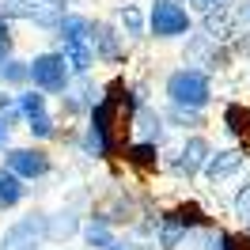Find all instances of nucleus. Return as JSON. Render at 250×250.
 I'll use <instances>...</instances> for the list:
<instances>
[{"label": "nucleus", "mask_w": 250, "mask_h": 250, "mask_svg": "<svg viewBox=\"0 0 250 250\" xmlns=\"http://www.w3.org/2000/svg\"><path fill=\"white\" fill-rule=\"evenodd\" d=\"M167 95H171L174 106L201 110L205 103H208L212 87H208V76H205L201 68H178V72H171V80H167Z\"/></svg>", "instance_id": "nucleus-1"}, {"label": "nucleus", "mask_w": 250, "mask_h": 250, "mask_svg": "<svg viewBox=\"0 0 250 250\" xmlns=\"http://www.w3.org/2000/svg\"><path fill=\"white\" fill-rule=\"evenodd\" d=\"M27 76L34 80L38 91H64V83H68V61H64V53H38L27 64Z\"/></svg>", "instance_id": "nucleus-2"}, {"label": "nucleus", "mask_w": 250, "mask_h": 250, "mask_svg": "<svg viewBox=\"0 0 250 250\" xmlns=\"http://www.w3.org/2000/svg\"><path fill=\"white\" fill-rule=\"evenodd\" d=\"M148 27L156 38H178V34L189 31V16L182 4H174V0H156L152 4V16H148Z\"/></svg>", "instance_id": "nucleus-3"}, {"label": "nucleus", "mask_w": 250, "mask_h": 250, "mask_svg": "<svg viewBox=\"0 0 250 250\" xmlns=\"http://www.w3.org/2000/svg\"><path fill=\"white\" fill-rule=\"evenodd\" d=\"M42 235H46V216H34V212H31V216L16 220V224L4 231L0 250H38Z\"/></svg>", "instance_id": "nucleus-4"}, {"label": "nucleus", "mask_w": 250, "mask_h": 250, "mask_svg": "<svg viewBox=\"0 0 250 250\" xmlns=\"http://www.w3.org/2000/svg\"><path fill=\"white\" fill-rule=\"evenodd\" d=\"M8 171H16L19 178H42L49 171V156L38 148H16L8 152Z\"/></svg>", "instance_id": "nucleus-5"}, {"label": "nucleus", "mask_w": 250, "mask_h": 250, "mask_svg": "<svg viewBox=\"0 0 250 250\" xmlns=\"http://www.w3.org/2000/svg\"><path fill=\"white\" fill-rule=\"evenodd\" d=\"M205 159H208V141L205 137H189L182 144V152H178V171L189 178V174H197L205 167Z\"/></svg>", "instance_id": "nucleus-6"}, {"label": "nucleus", "mask_w": 250, "mask_h": 250, "mask_svg": "<svg viewBox=\"0 0 250 250\" xmlns=\"http://www.w3.org/2000/svg\"><path fill=\"white\" fill-rule=\"evenodd\" d=\"M243 167V152H216V156L205 159V174L216 182V178H228V174H235Z\"/></svg>", "instance_id": "nucleus-7"}, {"label": "nucleus", "mask_w": 250, "mask_h": 250, "mask_svg": "<svg viewBox=\"0 0 250 250\" xmlns=\"http://www.w3.org/2000/svg\"><path fill=\"white\" fill-rule=\"evenodd\" d=\"M23 193H27L23 178H19L16 171H4V167H0V212H4V208H16V205L23 201Z\"/></svg>", "instance_id": "nucleus-8"}, {"label": "nucleus", "mask_w": 250, "mask_h": 250, "mask_svg": "<svg viewBox=\"0 0 250 250\" xmlns=\"http://www.w3.org/2000/svg\"><path fill=\"white\" fill-rule=\"evenodd\" d=\"M118 34L110 31V27H103V23H99V27H91V53L95 57H103V61H114V57H118Z\"/></svg>", "instance_id": "nucleus-9"}, {"label": "nucleus", "mask_w": 250, "mask_h": 250, "mask_svg": "<svg viewBox=\"0 0 250 250\" xmlns=\"http://www.w3.org/2000/svg\"><path fill=\"white\" fill-rule=\"evenodd\" d=\"M133 125H137V133H141L144 141H152V144L163 137V118H159L152 106H141V110H137V114H133Z\"/></svg>", "instance_id": "nucleus-10"}, {"label": "nucleus", "mask_w": 250, "mask_h": 250, "mask_svg": "<svg viewBox=\"0 0 250 250\" xmlns=\"http://www.w3.org/2000/svg\"><path fill=\"white\" fill-rule=\"evenodd\" d=\"M125 159H129L133 167L148 171V167H156V144H152V141H141V144H133V148L125 152Z\"/></svg>", "instance_id": "nucleus-11"}, {"label": "nucleus", "mask_w": 250, "mask_h": 250, "mask_svg": "<svg viewBox=\"0 0 250 250\" xmlns=\"http://www.w3.org/2000/svg\"><path fill=\"white\" fill-rule=\"evenodd\" d=\"M83 235H87V243H91V247H99V250H110V247H114L106 220H91V224L83 228Z\"/></svg>", "instance_id": "nucleus-12"}, {"label": "nucleus", "mask_w": 250, "mask_h": 250, "mask_svg": "<svg viewBox=\"0 0 250 250\" xmlns=\"http://www.w3.org/2000/svg\"><path fill=\"white\" fill-rule=\"evenodd\" d=\"M224 122H228L231 133L247 137V133H250V110L247 106H228V110H224Z\"/></svg>", "instance_id": "nucleus-13"}, {"label": "nucleus", "mask_w": 250, "mask_h": 250, "mask_svg": "<svg viewBox=\"0 0 250 250\" xmlns=\"http://www.w3.org/2000/svg\"><path fill=\"white\" fill-rule=\"evenodd\" d=\"M16 106H19V114L34 118V114L46 110V95H42V91H27V95H19V99H16Z\"/></svg>", "instance_id": "nucleus-14"}, {"label": "nucleus", "mask_w": 250, "mask_h": 250, "mask_svg": "<svg viewBox=\"0 0 250 250\" xmlns=\"http://www.w3.org/2000/svg\"><path fill=\"white\" fill-rule=\"evenodd\" d=\"M171 220H178V224H182V228H197V224H205V212L201 208H197V205H178V208H174L171 212Z\"/></svg>", "instance_id": "nucleus-15"}, {"label": "nucleus", "mask_w": 250, "mask_h": 250, "mask_svg": "<svg viewBox=\"0 0 250 250\" xmlns=\"http://www.w3.org/2000/svg\"><path fill=\"white\" fill-rule=\"evenodd\" d=\"M80 224H76V216L72 212H57V220H46V231L53 235V239H61V235H72Z\"/></svg>", "instance_id": "nucleus-16"}, {"label": "nucleus", "mask_w": 250, "mask_h": 250, "mask_svg": "<svg viewBox=\"0 0 250 250\" xmlns=\"http://www.w3.org/2000/svg\"><path fill=\"white\" fill-rule=\"evenodd\" d=\"M27 129H31L34 137H53V133H57V125H53V118H49L46 110L34 114V118H27Z\"/></svg>", "instance_id": "nucleus-17"}, {"label": "nucleus", "mask_w": 250, "mask_h": 250, "mask_svg": "<svg viewBox=\"0 0 250 250\" xmlns=\"http://www.w3.org/2000/svg\"><path fill=\"white\" fill-rule=\"evenodd\" d=\"M0 80L4 83H19V80H27V68L12 57H0Z\"/></svg>", "instance_id": "nucleus-18"}, {"label": "nucleus", "mask_w": 250, "mask_h": 250, "mask_svg": "<svg viewBox=\"0 0 250 250\" xmlns=\"http://www.w3.org/2000/svg\"><path fill=\"white\" fill-rule=\"evenodd\" d=\"M122 27L129 34H144V16L133 8V4H125V8H122Z\"/></svg>", "instance_id": "nucleus-19"}, {"label": "nucleus", "mask_w": 250, "mask_h": 250, "mask_svg": "<svg viewBox=\"0 0 250 250\" xmlns=\"http://www.w3.org/2000/svg\"><path fill=\"white\" fill-rule=\"evenodd\" d=\"M189 4H193V8H201V12H212V8H216V0H189Z\"/></svg>", "instance_id": "nucleus-20"}, {"label": "nucleus", "mask_w": 250, "mask_h": 250, "mask_svg": "<svg viewBox=\"0 0 250 250\" xmlns=\"http://www.w3.org/2000/svg\"><path fill=\"white\" fill-rule=\"evenodd\" d=\"M4 144H8V122L0 118V148H4Z\"/></svg>", "instance_id": "nucleus-21"}, {"label": "nucleus", "mask_w": 250, "mask_h": 250, "mask_svg": "<svg viewBox=\"0 0 250 250\" xmlns=\"http://www.w3.org/2000/svg\"><path fill=\"white\" fill-rule=\"evenodd\" d=\"M239 208H250V189H243V193H239Z\"/></svg>", "instance_id": "nucleus-22"}, {"label": "nucleus", "mask_w": 250, "mask_h": 250, "mask_svg": "<svg viewBox=\"0 0 250 250\" xmlns=\"http://www.w3.org/2000/svg\"><path fill=\"white\" fill-rule=\"evenodd\" d=\"M247 228H250V208H247Z\"/></svg>", "instance_id": "nucleus-23"}]
</instances>
